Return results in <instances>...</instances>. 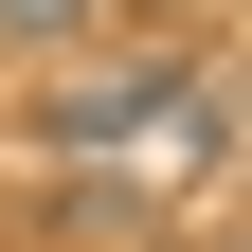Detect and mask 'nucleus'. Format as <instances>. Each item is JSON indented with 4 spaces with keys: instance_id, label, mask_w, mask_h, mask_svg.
<instances>
[{
    "instance_id": "f257e3e1",
    "label": "nucleus",
    "mask_w": 252,
    "mask_h": 252,
    "mask_svg": "<svg viewBox=\"0 0 252 252\" xmlns=\"http://www.w3.org/2000/svg\"><path fill=\"white\" fill-rule=\"evenodd\" d=\"M36 126L72 144V162H144V144H198L216 126V54L198 36H126V54H54V90H36Z\"/></svg>"
},
{
    "instance_id": "f03ea898",
    "label": "nucleus",
    "mask_w": 252,
    "mask_h": 252,
    "mask_svg": "<svg viewBox=\"0 0 252 252\" xmlns=\"http://www.w3.org/2000/svg\"><path fill=\"white\" fill-rule=\"evenodd\" d=\"M126 0H0V54H90Z\"/></svg>"
}]
</instances>
